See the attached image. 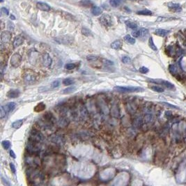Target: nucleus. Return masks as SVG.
<instances>
[{
  "label": "nucleus",
  "instance_id": "obj_1",
  "mask_svg": "<svg viewBox=\"0 0 186 186\" xmlns=\"http://www.w3.org/2000/svg\"><path fill=\"white\" fill-rule=\"evenodd\" d=\"M114 90L120 93H133V92H141L144 91V89L139 87H122L116 86L114 87Z\"/></svg>",
  "mask_w": 186,
  "mask_h": 186
},
{
  "label": "nucleus",
  "instance_id": "obj_2",
  "mask_svg": "<svg viewBox=\"0 0 186 186\" xmlns=\"http://www.w3.org/2000/svg\"><path fill=\"white\" fill-rule=\"evenodd\" d=\"M24 82L28 84H32L37 80V75L32 71H27L24 73L23 76Z\"/></svg>",
  "mask_w": 186,
  "mask_h": 186
},
{
  "label": "nucleus",
  "instance_id": "obj_3",
  "mask_svg": "<svg viewBox=\"0 0 186 186\" xmlns=\"http://www.w3.org/2000/svg\"><path fill=\"white\" fill-rule=\"evenodd\" d=\"M42 139H43V135H41V133L36 130H33L31 132L29 142L38 144L42 141Z\"/></svg>",
  "mask_w": 186,
  "mask_h": 186
},
{
  "label": "nucleus",
  "instance_id": "obj_4",
  "mask_svg": "<svg viewBox=\"0 0 186 186\" xmlns=\"http://www.w3.org/2000/svg\"><path fill=\"white\" fill-rule=\"evenodd\" d=\"M99 20H100V23L105 27H110L112 25V18L107 14H103L100 18Z\"/></svg>",
  "mask_w": 186,
  "mask_h": 186
},
{
  "label": "nucleus",
  "instance_id": "obj_5",
  "mask_svg": "<svg viewBox=\"0 0 186 186\" xmlns=\"http://www.w3.org/2000/svg\"><path fill=\"white\" fill-rule=\"evenodd\" d=\"M21 61H22V56H20V55H19L18 53H16V54H14L13 56H11L10 63H11V65L13 67L17 68L20 65Z\"/></svg>",
  "mask_w": 186,
  "mask_h": 186
},
{
  "label": "nucleus",
  "instance_id": "obj_6",
  "mask_svg": "<svg viewBox=\"0 0 186 186\" xmlns=\"http://www.w3.org/2000/svg\"><path fill=\"white\" fill-rule=\"evenodd\" d=\"M150 82H155V83H159L163 86H165V87H167L169 89H175V87L173 84H171V82L164 80V79H150Z\"/></svg>",
  "mask_w": 186,
  "mask_h": 186
},
{
  "label": "nucleus",
  "instance_id": "obj_7",
  "mask_svg": "<svg viewBox=\"0 0 186 186\" xmlns=\"http://www.w3.org/2000/svg\"><path fill=\"white\" fill-rule=\"evenodd\" d=\"M52 62V58L49 55V54L45 53L43 55V56H42V63L45 67L49 68L51 66Z\"/></svg>",
  "mask_w": 186,
  "mask_h": 186
},
{
  "label": "nucleus",
  "instance_id": "obj_8",
  "mask_svg": "<svg viewBox=\"0 0 186 186\" xmlns=\"http://www.w3.org/2000/svg\"><path fill=\"white\" fill-rule=\"evenodd\" d=\"M12 34L9 31H4L1 34V43H7L11 39Z\"/></svg>",
  "mask_w": 186,
  "mask_h": 186
},
{
  "label": "nucleus",
  "instance_id": "obj_9",
  "mask_svg": "<svg viewBox=\"0 0 186 186\" xmlns=\"http://www.w3.org/2000/svg\"><path fill=\"white\" fill-rule=\"evenodd\" d=\"M55 40L58 43H60L69 44V43H72V41L73 40V38L71 37L70 36H62L60 37L56 38Z\"/></svg>",
  "mask_w": 186,
  "mask_h": 186
},
{
  "label": "nucleus",
  "instance_id": "obj_10",
  "mask_svg": "<svg viewBox=\"0 0 186 186\" xmlns=\"http://www.w3.org/2000/svg\"><path fill=\"white\" fill-rule=\"evenodd\" d=\"M20 95V91L18 89H11L6 94V96L8 98H16L19 97Z\"/></svg>",
  "mask_w": 186,
  "mask_h": 186
},
{
  "label": "nucleus",
  "instance_id": "obj_11",
  "mask_svg": "<svg viewBox=\"0 0 186 186\" xmlns=\"http://www.w3.org/2000/svg\"><path fill=\"white\" fill-rule=\"evenodd\" d=\"M36 6L38 9L43 11H49L50 10V6L44 2H38L36 4Z\"/></svg>",
  "mask_w": 186,
  "mask_h": 186
},
{
  "label": "nucleus",
  "instance_id": "obj_12",
  "mask_svg": "<svg viewBox=\"0 0 186 186\" xmlns=\"http://www.w3.org/2000/svg\"><path fill=\"white\" fill-rule=\"evenodd\" d=\"M23 42H24V38L22 37L21 35H19V36L15 38V39L13 40V47L15 48L18 47L23 43Z\"/></svg>",
  "mask_w": 186,
  "mask_h": 186
},
{
  "label": "nucleus",
  "instance_id": "obj_13",
  "mask_svg": "<svg viewBox=\"0 0 186 186\" xmlns=\"http://www.w3.org/2000/svg\"><path fill=\"white\" fill-rule=\"evenodd\" d=\"M168 7L170 9H171L174 12H181L182 11L181 7L180 6V4H178L169 3V4H168Z\"/></svg>",
  "mask_w": 186,
  "mask_h": 186
},
{
  "label": "nucleus",
  "instance_id": "obj_14",
  "mask_svg": "<svg viewBox=\"0 0 186 186\" xmlns=\"http://www.w3.org/2000/svg\"><path fill=\"white\" fill-rule=\"evenodd\" d=\"M16 105L15 103H13V102H11V103H7L6 105H5L4 106V109H5V110H6V113L8 114V113H9V112L13 111L14 109L16 108Z\"/></svg>",
  "mask_w": 186,
  "mask_h": 186
},
{
  "label": "nucleus",
  "instance_id": "obj_15",
  "mask_svg": "<svg viewBox=\"0 0 186 186\" xmlns=\"http://www.w3.org/2000/svg\"><path fill=\"white\" fill-rule=\"evenodd\" d=\"M122 45H123V43L121 40H116L115 41H114L111 44V47L114 50H120L121 47H122Z\"/></svg>",
  "mask_w": 186,
  "mask_h": 186
},
{
  "label": "nucleus",
  "instance_id": "obj_16",
  "mask_svg": "<svg viewBox=\"0 0 186 186\" xmlns=\"http://www.w3.org/2000/svg\"><path fill=\"white\" fill-rule=\"evenodd\" d=\"M91 13L93 14V16H100L102 13H103V10L100 7H98V6H94L91 8Z\"/></svg>",
  "mask_w": 186,
  "mask_h": 186
},
{
  "label": "nucleus",
  "instance_id": "obj_17",
  "mask_svg": "<svg viewBox=\"0 0 186 186\" xmlns=\"http://www.w3.org/2000/svg\"><path fill=\"white\" fill-rule=\"evenodd\" d=\"M169 33V31L166 30V29H158L155 32V34L156 35H158L159 36H162V37L166 36Z\"/></svg>",
  "mask_w": 186,
  "mask_h": 186
},
{
  "label": "nucleus",
  "instance_id": "obj_18",
  "mask_svg": "<svg viewBox=\"0 0 186 186\" xmlns=\"http://www.w3.org/2000/svg\"><path fill=\"white\" fill-rule=\"evenodd\" d=\"M23 124V120L22 119H19V120H17L16 121H14L13 123H12V128H14V129H19L22 125Z\"/></svg>",
  "mask_w": 186,
  "mask_h": 186
},
{
  "label": "nucleus",
  "instance_id": "obj_19",
  "mask_svg": "<svg viewBox=\"0 0 186 186\" xmlns=\"http://www.w3.org/2000/svg\"><path fill=\"white\" fill-rule=\"evenodd\" d=\"M77 88L75 87V86H71V87H69L66 89H65L63 91V94H69V93H73L74 91H76Z\"/></svg>",
  "mask_w": 186,
  "mask_h": 186
},
{
  "label": "nucleus",
  "instance_id": "obj_20",
  "mask_svg": "<svg viewBox=\"0 0 186 186\" xmlns=\"http://www.w3.org/2000/svg\"><path fill=\"white\" fill-rule=\"evenodd\" d=\"M79 4L82 6H86V7H89L91 6H93V1L91 0H82L79 1Z\"/></svg>",
  "mask_w": 186,
  "mask_h": 186
},
{
  "label": "nucleus",
  "instance_id": "obj_21",
  "mask_svg": "<svg viewBox=\"0 0 186 186\" xmlns=\"http://www.w3.org/2000/svg\"><path fill=\"white\" fill-rule=\"evenodd\" d=\"M45 105L43 103H40L39 104H38L35 107L34 110H35L36 112H40L43 111V110H45Z\"/></svg>",
  "mask_w": 186,
  "mask_h": 186
},
{
  "label": "nucleus",
  "instance_id": "obj_22",
  "mask_svg": "<svg viewBox=\"0 0 186 186\" xmlns=\"http://www.w3.org/2000/svg\"><path fill=\"white\" fill-rule=\"evenodd\" d=\"M75 82V80L73 78H71V77H68V78H66L63 80V84L65 85V86H69V85H71L73 84Z\"/></svg>",
  "mask_w": 186,
  "mask_h": 186
},
{
  "label": "nucleus",
  "instance_id": "obj_23",
  "mask_svg": "<svg viewBox=\"0 0 186 186\" xmlns=\"http://www.w3.org/2000/svg\"><path fill=\"white\" fill-rule=\"evenodd\" d=\"M82 34L84 35V36H92V32L91 31L87 28V27H83L82 29Z\"/></svg>",
  "mask_w": 186,
  "mask_h": 186
},
{
  "label": "nucleus",
  "instance_id": "obj_24",
  "mask_svg": "<svg viewBox=\"0 0 186 186\" xmlns=\"http://www.w3.org/2000/svg\"><path fill=\"white\" fill-rule=\"evenodd\" d=\"M124 40L126 41V42H127L128 43H130V44H132V45H133V44H135V42H136V40H135V39L133 37H132L131 36H130V35H126L125 37H124Z\"/></svg>",
  "mask_w": 186,
  "mask_h": 186
},
{
  "label": "nucleus",
  "instance_id": "obj_25",
  "mask_svg": "<svg viewBox=\"0 0 186 186\" xmlns=\"http://www.w3.org/2000/svg\"><path fill=\"white\" fill-rule=\"evenodd\" d=\"M150 89H152L153 91L155 92H158V93H162L165 91V89L159 86H153L150 87Z\"/></svg>",
  "mask_w": 186,
  "mask_h": 186
},
{
  "label": "nucleus",
  "instance_id": "obj_26",
  "mask_svg": "<svg viewBox=\"0 0 186 186\" xmlns=\"http://www.w3.org/2000/svg\"><path fill=\"white\" fill-rule=\"evenodd\" d=\"M149 47L153 50V51H157L158 50V48L156 47V45H155L154 42H153V38L150 37L149 39Z\"/></svg>",
  "mask_w": 186,
  "mask_h": 186
},
{
  "label": "nucleus",
  "instance_id": "obj_27",
  "mask_svg": "<svg viewBox=\"0 0 186 186\" xmlns=\"http://www.w3.org/2000/svg\"><path fill=\"white\" fill-rule=\"evenodd\" d=\"M126 24L127 25V27H128L129 28L132 29H136L137 28V24L133 22H131V21H126Z\"/></svg>",
  "mask_w": 186,
  "mask_h": 186
},
{
  "label": "nucleus",
  "instance_id": "obj_28",
  "mask_svg": "<svg viewBox=\"0 0 186 186\" xmlns=\"http://www.w3.org/2000/svg\"><path fill=\"white\" fill-rule=\"evenodd\" d=\"M137 13L138 15H142V16H151L152 15V12L150 11H149V10H147V9L139 11Z\"/></svg>",
  "mask_w": 186,
  "mask_h": 186
},
{
  "label": "nucleus",
  "instance_id": "obj_29",
  "mask_svg": "<svg viewBox=\"0 0 186 186\" xmlns=\"http://www.w3.org/2000/svg\"><path fill=\"white\" fill-rule=\"evenodd\" d=\"M140 36L142 38H146L149 35V30L145 28H142L140 29Z\"/></svg>",
  "mask_w": 186,
  "mask_h": 186
},
{
  "label": "nucleus",
  "instance_id": "obj_30",
  "mask_svg": "<svg viewBox=\"0 0 186 186\" xmlns=\"http://www.w3.org/2000/svg\"><path fill=\"white\" fill-rule=\"evenodd\" d=\"M77 67L76 64L75 63H66L64 66V68L66 69V70H68V71H71V70H73L75 68Z\"/></svg>",
  "mask_w": 186,
  "mask_h": 186
},
{
  "label": "nucleus",
  "instance_id": "obj_31",
  "mask_svg": "<svg viewBox=\"0 0 186 186\" xmlns=\"http://www.w3.org/2000/svg\"><path fill=\"white\" fill-rule=\"evenodd\" d=\"M121 1L122 0H110V4L112 7H117L121 4Z\"/></svg>",
  "mask_w": 186,
  "mask_h": 186
},
{
  "label": "nucleus",
  "instance_id": "obj_32",
  "mask_svg": "<svg viewBox=\"0 0 186 186\" xmlns=\"http://www.w3.org/2000/svg\"><path fill=\"white\" fill-rule=\"evenodd\" d=\"M1 145L4 147V149L7 150V149H9V147L11 146V142L9 141H8V140H4V141L2 142Z\"/></svg>",
  "mask_w": 186,
  "mask_h": 186
},
{
  "label": "nucleus",
  "instance_id": "obj_33",
  "mask_svg": "<svg viewBox=\"0 0 186 186\" xmlns=\"http://www.w3.org/2000/svg\"><path fill=\"white\" fill-rule=\"evenodd\" d=\"M87 59L89 61H96L98 59V56L95 55H89L87 56Z\"/></svg>",
  "mask_w": 186,
  "mask_h": 186
},
{
  "label": "nucleus",
  "instance_id": "obj_34",
  "mask_svg": "<svg viewBox=\"0 0 186 186\" xmlns=\"http://www.w3.org/2000/svg\"><path fill=\"white\" fill-rule=\"evenodd\" d=\"M6 114H7V113L6 112L4 106H1V107H0V118L3 119Z\"/></svg>",
  "mask_w": 186,
  "mask_h": 186
},
{
  "label": "nucleus",
  "instance_id": "obj_35",
  "mask_svg": "<svg viewBox=\"0 0 186 186\" xmlns=\"http://www.w3.org/2000/svg\"><path fill=\"white\" fill-rule=\"evenodd\" d=\"M169 71H170V73H171V74L174 75L177 73L176 68L174 66H173V65H170V66H169Z\"/></svg>",
  "mask_w": 186,
  "mask_h": 186
},
{
  "label": "nucleus",
  "instance_id": "obj_36",
  "mask_svg": "<svg viewBox=\"0 0 186 186\" xmlns=\"http://www.w3.org/2000/svg\"><path fill=\"white\" fill-rule=\"evenodd\" d=\"M121 61H122V62H123V63H126V64H127V63H130V61H131V59H130V58L129 57V56H123V57H122V59H121Z\"/></svg>",
  "mask_w": 186,
  "mask_h": 186
},
{
  "label": "nucleus",
  "instance_id": "obj_37",
  "mask_svg": "<svg viewBox=\"0 0 186 186\" xmlns=\"http://www.w3.org/2000/svg\"><path fill=\"white\" fill-rule=\"evenodd\" d=\"M149 71V68H146V67H145V66H142V67L139 68V72H140L141 73H143V74H146V73H147Z\"/></svg>",
  "mask_w": 186,
  "mask_h": 186
},
{
  "label": "nucleus",
  "instance_id": "obj_38",
  "mask_svg": "<svg viewBox=\"0 0 186 186\" xmlns=\"http://www.w3.org/2000/svg\"><path fill=\"white\" fill-rule=\"evenodd\" d=\"M140 30H135L134 32H132V35L133 36V37L138 38L140 37Z\"/></svg>",
  "mask_w": 186,
  "mask_h": 186
},
{
  "label": "nucleus",
  "instance_id": "obj_39",
  "mask_svg": "<svg viewBox=\"0 0 186 186\" xmlns=\"http://www.w3.org/2000/svg\"><path fill=\"white\" fill-rule=\"evenodd\" d=\"M59 85H60V81H59V80H55V81H54V82L52 83L51 87H52V88H57V87H59Z\"/></svg>",
  "mask_w": 186,
  "mask_h": 186
},
{
  "label": "nucleus",
  "instance_id": "obj_40",
  "mask_svg": "<svg viewBox=\"0 0 186 186\" xmlns=\"http://www.w3.org/2000/svg\"><path fill=\"white\" fill-rule=\"evenodd\" d=\"M161 103H162V104H163V105H167V106L169 107H171V108H174V109H179V108H178L177 106H175V105H174L169 104V103H166V102H162Z\"/></svg>",
  "mask_w": 186,
  "mask_h": 186
},
{
  "label": "nucleus",
  "instance_id": "obj_41",
  "mask_svg": "<svg viewBox=\"0 0 186 186\" xmlns=\"http://www.w3.org/2000/svg\"><path fill=\"white\" fill-rule=\"evenodd\" d=\"M7 27H8V29L9 30H13V29H14V27H15V26H14V24H13L12 22H10V21H8V25H7Z\"/></svg>",
  "mask_w": 186,
  "mask_h": 186
},
{
  "label": "nucleus",
  "instance_id": "obj_42",
  "mask_svg": "<svg viewBox=\"0 0 186 186\" xmlns=\"http://www.w3.org/2000/svg\"><path fill=\"white\" fill-rule=\"evenodd\" d=\"M1 13L2 14H4V15L8 16V10L7 8H6L3 7V8H1Z\"/></svg>",
  "mask_w": 186,
  "mask_h": 186
},
{
  "label": "nucleus",
  "instance_id": "obj_43",
  "mask_svg": "<svg viewBox=\"0 0 186 186\" xmlns=\"http://www.w3.org/2000/svg\"><path fill=\"white\" fill-rule=\"evenodd\" d=\"M10 167H11V169L12 172H13V174H16V169L15 165H14L13 163H10Z\"/></svg>",
  "mask_w": 186,
  "mask_h": 186
},
{
  "label": "nucleus",
  "instance_id": "obj_44",
  "mask_svg": "<svg viewBox=\"0 0 186 186\" xmlns=\"http://www.w3.org/2000/svg\"><path fill=\"white\" fill-rule=\"evenodd\" d=\"M104 63L106 65V66H112L113 65V62L111 61H109V60H104Z\"/></svg>",
  "mask_w": 186,
  "mask_h": 186
},
{
  "label": "nucleus",
  "instance_id": "obj_45",
  "mask_svg": "<svg viewBox=\"0 0 186 186\" xmlns=\"http://www.w3.org/2000/svg\"><path fill=\"white\" fill-rule=\"evenodd\" d=\"M9 153H10V156H11V157L12 158L15 159V158H16V153H14V151H13V150H10V152H9Z\"/></svg>",
  "mask_w": 186,
  "mask_h": 186
},
{
  "label": "nucleus",
  "instance_id": "obj_46",
  "mask_svg": "<svg viewBox=\"0 0 186 186\" xmlns=\"http://www.w3.org/2000/svg\"><path fill=\"white\" fill-rule=\"evenodd\" d=\"M10 18L11 19V20H16V18H15V16H14L13 15H11V16H10Z\"/></svg>",
  "mask_w": 186,
  "mask_h": 186
},
{
  "label": "nucleus",
  "instance_id": "obj_47",
  "mask_svg": "<svg viewBox=\"0 0 186 186\" xmlns=\"http://www.w3.org/2000/svg\"><path fill=\"white\" fill-rule=\"evenodd\" d=\"M130 1H137V0H130Z\"/></svg>",
  "mask_w": 186,
  "mask_h": 186
},
{
  "label": "nucleus",
  "instance_id": "obj_48",
  "mask_svg": "<svg viewBox=\"0 0 186 186\" xmlns=\"http://www.w3.org/2000/svg\"><path fill=\"white\" fill-rule=\"evenodd\" d=\"M1 2H2V1H3V0H1Z\"/></svg>",
  "mask_w": 186,
  "mask_h": 186
}]
</instances>
